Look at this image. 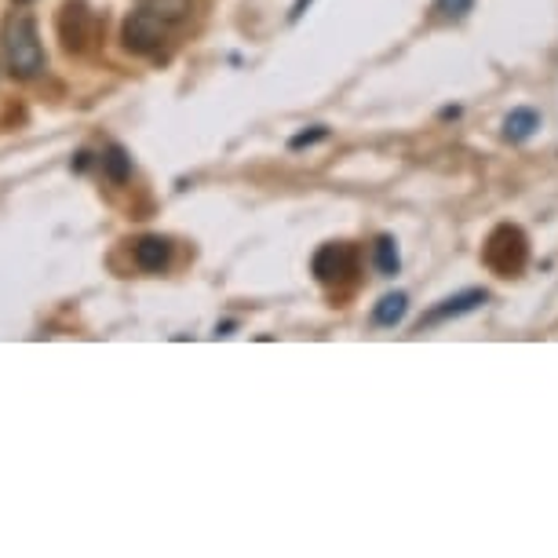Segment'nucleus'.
<instances>
[{
    "label": "nucleus",
    "instance_id": "obj_12",
    "mask_svg": "<svg viewBox=\"0 0 558 558\" xmlns=\"http://www.w3.org/2000/svg\"><path fill=\"white\" fill-rule=\"evenodd\" d=\"M322 140H329V129H325V124H314V132H303V135L292 140V150H303V146L322 143Z\"/></svg>",
    "mask_w": 558,
    "mask_h": 558
},
{
    "label": "nucleus",
    "instance_id": "obj_5",
    "mask_svg": "<svg viewBox=\"0 0 558 558\" xmlns=\"http://www.w3.org/2000/svg\"><path fill=\"white\" fill-rule=\"evenodd\" d=\"M486 303H489V292H486V289H463V292H457V296L441 300L438 307H430V311L424 314V318H420V332L430 329V325H441V322L463 318V314H471V311L486 307Z\"/></svg>",
    "mask_w": 558,
    "mask_h": 558
},
{
    "label": "nucleus",
    "instance_id": "obj_6",
    "mask_svg": "<svg viewBox=\"0 0 558 558\" xmlns=\"http://www.w3.org/2000/svg\"><path fill=\"white\" fill-rule=\"evenodd\" d=\"M132 256H135V263H140L143 270L161 274L168 263H172V245H168L165 238H157V234H146V238L135 241Z\"/></svg>",
    "mask_w": 558,
    "mask_h": 558
},
{
    "label": "nucleus",
    "instance_id": "obj_4",
    "mask_svg": "<svg viewBox=\"0 0 558 558\" xmlns=\"http://www.w3.org/2000/svg\"><path fill=\"white\" fill-rule=\"evenodd\" d=\"M311 270L322 286H336V281H347L357 270V252L351 245H322L314 252Z\"/></svg>",
    "mask_w": 558,
    "mask_h": 558
},
{
    "label": "nucleus",
    "instance_id": "obj_13",
    "mask_svg": "<svg viewBox=\"0 0 558 558\" xmlns=\"http://www.w3.org/2000/svg\"><path fill=\"white\" fill-rule=\"evenodd\" d=\"M311 4H314V0H296V4H292V12H289V19H292V23H296V19H300L303 12H307Z\"/></svg>",
    "mask_w": 558,
    "mask_h": 558
},
{
    "label": "nucleus",
    "instance_id": "obj_7",
    "mask_svg": "<svg viewBox=\"0 0 558 558\" xmlns=\"http://www.w3.org/2000/svg\"><path fill=\"white\" fill-rule=\"evenodd\" d=\"M536 129H541V113L530 110V107H519V110H511L508 118H504V140H508V143L533 140Z\"/></svg>",
    "mask_w": 558,
    "mask_h": 558
},
{
    "label": "nucleus",
    "instance_id": "obj_11",
    "mask_svg": "<svg viewBox=\"0 0 558 558\" xmlns=\"http://www.w3.org/2000/svg\"><path fill=\"white\" fill-rule=\"evenodd\" d=\"M471 8H475V0H435V12H438L441 19H452V23L468 15Z\"/></svg>",
    "mask_w": 558,
    "mask_h": 558
},
{
    "label": "nucleus",
    "instance_id": "obj_8",
    "mask_svg": "<svg viewBox=\"0 0 558 558\" xmlns=\"http://www.w3.org/2000/svg\"><path fill=\"white\" fill-rule=\"evenodd\" d=\"M405 311H409V296H405V292H387V296L376 303L373 322L376 325H398V322L405 318Z\"/></svg>",
    "mask_w": 558,
    "mask_h": 558
},
{
    "label": "nucleus",
    "instance_id": "obj_3",
    "mask_svg": "<svg viewBox=\"0 0 558 558\" xmlns=\"http://www.w3.org/2000/svg\"><path fill=\"white\" fill-rule=\"evenodd\" d=\"M482 259L493 274L500 278H514V274L525 270L530 263V238H525L522 227L514 223H500L493 234L486 238V248H482Z\"/></svg>",
    "mask_w": 558,
    "mask_h": 558
},
{
    "label": "nucleus",
    "instance_id": "obj_1",
    "mask_svg": "<svg viewBox=\"0 0 558 558\" xmlns=\"http://www.w3.org/2000/svg\"><path fill=\"white\" fill-rule=\"evenodd\" d=\"M191 8L194 0H135L132 15L124 19V48L154 56L191 19Z\"/></svg>",
    "mask_w": 558,
    "mask_h": 558
},
{
    "label": "nucleus",
    "instance_id": "obj_9",
    "mask_svg": "<svg viewBox=\"0 0 558 558\" xmlns=\"http://www.w3.org/2000/svg\"><path fill=\"white\" fill-rule=\"evenodd\" d=\"M376 267H380L384 278H395L398 267H402V256H398V241L391 234H384V238H376Z\"/></svg>",
    "mask_w": 558,
    "mask_h": 558
},
{
    "label": "nucleus",
    "instance_id": "obj_10",
    "mask_svg": "<svg viewBox=\"0 0 558 558\" xmlns=\"http://www.w3.org/2000/svg\"><path fill=\"white\" fill-rule=\"evenodd\" d=\"M102 172H107L113 183H124L132 175V157L121 150V146H110L107 157H102Z\"/></svg>",
    "mask_w": 558,
    "mask_h": 558
},
{
    "label": "nucleus",
    "instance_id": "obj_2",
    "mask_svg": "<svg viewBox=\"0 0 558 558\" xmlns=\"http://www.w3.org/2000/svg\"><path fill=\"white\" fill-rule=\"evenodd\" d=\"M4 59H8V70L15 77H37L45 70V48H40V34H37V23L34 15H12L4 26Z\"/></svg>",
    "mask_w": 558,
    "mask_h": 558
}]
</instances>
